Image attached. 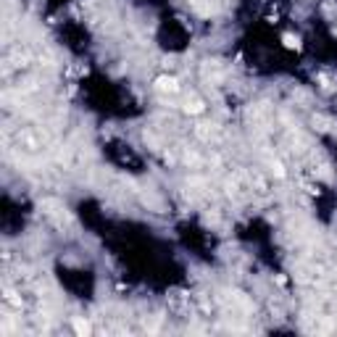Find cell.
I'll return each instance as SVG.
<instances>
[{"label":"cell","instance_id":"1","mask_svg":"<svg viewBox=\"0 0 337 337\" xmlns=\"http://www.w3.org/2000/svg\"><path fill=\"white\" fill-rule=\"evenodd\" d=\"M156 90H158V93L174 95V93H179V82L174 79V76H158V79H156Z\"/></svg>","mask_w":337,"mask_h":337},{"label":"cell","instance_id":"2","mask_svg":"<svg viewBox=\"0 0 337 337\" xmlns=\"http://www.w3.org/2000/svg\"><path fill=\"white\" fill-rule=\"evenodd\" d=\"M74 329L79 335H87L90 332V324H87V321H82V319H74Z\"/></svg>","mask_w":337,"mask_h":337},{"label":"cell","instance_id":"3","mask_svg":"<svg viewBox=\"0 0 337 337\" xmlns=\"http://www.w3.org/2000/svg\"><path fill=\"white\" fill-rule=\"evenodd\" d=\"M285 45H287V48H301V40H298V37H293V34H285Z\"/></svg>","mask_w":337,"mask_h":337},{"label":"cell","instance_id":"4","mask_svg":"<svg viewBox=\"0 0 337 337\" xmlns=\"http://www.w3.org/2000/svg\"><path fill=\"white\" fill-rule=\"evenodd\" d=\"M271 171L277 174V177H285V168H282L279 161H271Z\"/></svg>","mask_w":337,"mask_h":337}]
</instances>
